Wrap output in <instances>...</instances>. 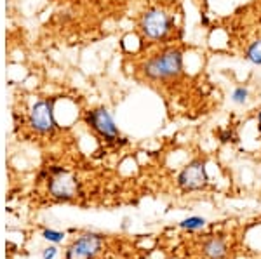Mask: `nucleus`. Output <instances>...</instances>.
Here are the masks:
<instances>
[{"mask_svg": "<svg viewBox=\"0 0 261 259\" xmlns=\"http://www.w3.org/2000/svg\"><path fill=\"white\" fill-rule=\"evenodd\" d=\"M143 72L151 80H166L178 77L183 72V56L178 49H169L148 60L143 66Z\"/></svg>", "mask_w": 261, "mask_h": 259, "instance_id": "nucleus-1", "label": "nucleus"}, {"mask_svg": "<svg viewBox=\"0 0 261 259\" xmlns=\"http://www.w3.org/2000/svg\"><path fill=\"white\" fill-rule=\"evenodd\" d=\"M209 185L205 162L200 158L188 162L178 174V186L183 191H200Z\"/></svg>", "mask_w": 261, "mask_h": 259, "instance_id": "nucleus-2", "label": "nucleus"}, {"mask_svg": "<svg viewBox=\"0 0 261 259\" xmlns=\"http://www.w3.org/2000/svg\"><path fill=\"white\" fill-rule=\"evenodd\" d=\"M105 239L98 233H84L66 249V259H96L103 250Z\"/></svg>", "mask_w": 261, "mask_h": 259, "instance_id": "nucleus-3", "label": "nucleus"}, {"mask_svg": "<svg viewBox=\"0 0 261 259\" xmlns=\"http://www.w3.org/2000/svg\"><path fill=\"white\" fill-rule=\"evenodd\" d=\"M86 120L105 141H108V143H119L120 132H119V129H117L115 122H113L112 115L108 113L105 108H98V110L89 111Z\"/></svg>", "mask_w": 261, "mask_h": 259, "instance_id": "nucleus-4", "label": "nucleus"}, {"mask_svg": "<svg viewBox=\"0 0 261 259\" xmlns=\"http://www.w3.org/2000/svg\"><path fill=\"white\" fill-rule=\"evenodd\" d=\"M141 30L148 39H153V40L164 39V37L167 35V32L171 30L169 16H167L164 11H159V9L148 11L145 16H143Z\"/></svg>", "mask_w": 261, "mask_h": 259, "instance_id": "nucleus-5", "label": "nucleus"}, {"mask_svg": "<svg viewBox=\"0 0 261 259\" xmlns=\"http://www.w3.org/2000/svg\"><path fill=\"white\" fill-rule=\"evenodd\" d=\"M49 191L53 197L61 200L73 198L79 191L77 179L63 169H53V176L49 179Z\"/></svg>", "mask_w": 261, "mask_h": 259, "instance_id": "nucleus-6", "label": "nucleus"}, {"mask_svg": "<svg viewBox=\"0 0 261 259\" xmlns=\"http://www.w3.org/2000/svg\"><path fill=\"white\" fill-rule=\"evenodd\" d=\"M32 127L40 134H47L54 129V117H53V101H39L32 108L30 113Z\"/></svg>", "mask_w": 261, "mask_h": 259, "instance_id": "nucleus-7", "label": "nucleus"}, {"mask_svg": "<svg viewBox=\"0 0 261 259\" xmlns=\"http://www.w3.org/2000/svg\"><path fill=\"white\" fill-rule=\"evenodd\" d=\"M200 254L205 259H228L230 242L223 235H209L200 242Z\"/></svg>", "mask_w": 261, "mask_h": 259, "instance_id": "nucleus-8", "label": "nucleus"}, {"mask_svg": "<svg viewBox=\"0 0 261 259\" xmlns=\"http://www.w3.org/2000/svg\"><path fill=\"white\" fill-rule=\"evenodd\" d=\"M207 219L202 218V216H190V218H185L183 221L178 223V228L183 232H199V229L205 228Z\"/></svg>", "mask_w": 261, "mask_h": 259, "instance_id": "nucleus-9", "label": "nucleus"}, {"mask_svg": "<svg viewBox=\"0 0 261 259\" xmlns=\"http://www.w3.org/2000/svg\"><path fill=\"white\" fill-rule=\"evenodd\" d=\"M246 60L254 63V65H261V40L252 42L246 52Z\"/></svg>", "mask_w": 261, "mask_h": 259, "instance_id": "nucleus-10", "label": "nucleus"}, {"mask_svg": "<svg viewBox=\"0 0 261 259\" xmlns=\"http://www.w3.org/2000/svg\"><path fill=\"white\" fill-rule=\"evenodd\" d=\"M42 237H44L45 240L53 242V244H60V242H63V239H65V233L56 232V229H44Z\"/></svg>", "mask_w": 261, "mask_h": 259, "instance_id": "nucleus-11", "label": "nucleus"}, {"mask_svg": "<svg viewBox=\"0 0 261 259\" xmlns=\"http://www.w3.org/2000/svg\"><path fill=\"white\" fill-rule=\"evenodd\" d=\"M247 96H249L247 89H244V87H237V89L233 91V94H231V101L237 103V104H244L247 101Z\"/></svg>", "mask_w": 261, "mask_h": 259, "instance_id": "nucleus-12", "label": "nucleus"}, {"mask_svg": "<svg viewBox=\"0 0 261 259\" xmlns=\"http://www.w3.org/2000/svg\"><path fill=\"white\" fill-rule=\"evenodd\" d=\"M58 256V249L56 247H47L42 252V259H54Z\"/></svg>", "mask_w": 261, "mask_h": 259, "instance_id": "nucleus-13", "label": "nucleus"}, {"mask_svg": "<svg viewBox=\"0 0 261 259\" xmlns=\"http://www.w3.org/2000/svg\"><path fill=\"white\" fill-rule=\"evenodd\" d=\"M258 125H259V131H261V111H259V115H258Z\"/></svg>", "mask_w": 261, "mask_h": 259, "instance_id": "nucleus-14", "label": "nucleus"}]
</instances>
